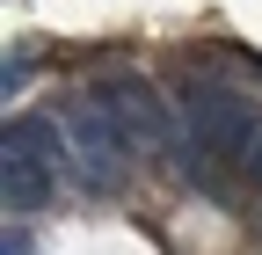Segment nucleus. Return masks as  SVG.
I'll list each match as a JSON object with an SVG mask.
<instances>
[{
	"instance_id": "nucleus-1",
	"label": "nucleus",
	"mask_w": 262,
	"mask_h": 255,
	"mask_svg": "<svg viewBox=\"0 0 262 255\" xmlns=\"http://www.w3.org/2000/svg\"><path fill=\"white\" fill-rule=\"evenodd\" d=\"M175 132H182V168H189L196 182H211L219 161H248L262 117H255V102H241V95L219 88V80H182V95H175Z\"/></svg>"
},
{
	"instance_id": "nucleus-6",
	"label": "nucleus",
	"mask_w": 262,
	"mask_h": 255,
	"mask_svg": "<svg viewBox=\"0 0 262 255\" xmlns=\"http://www.w3.org/2000/svg\"><path fill=\"white\" fill-rule=\"evenodd\" d=\"M248 182H255V197H262V132H255V146H248Z\"/></svg>"
},
{
	"instance_id": "nucleus-3",
	"label": "nucleus",
	"mask_w": 262,
	"mask_h": 255,
	"mask_svg": "<svg viewBox=\"0 0 262 255\" xmlns=\"http://www.w3.org/2000/svg\"><path fill=\"white\" fill-rule=\"evenodd\" d=\"M66 139L51 132V124L37 117H8V132H0V197H8V211H37L51 204L58 189V168H66Z\"/></svg>"
},
{
	"instance_id": "nucleus-4",
	"label": "nucleus",
	"mask_w": 262,
	"mask_h": 255,
	"mask_svg": "<svg viewBox=\"0 0 262 255\" xmlns=\"http://www.w3.org/2000/svg\"><path fill=\"white\" fill-rule=\"evenodd\" d=\"M102 102H110L117 132H124V146L139 153V161H160V153H168L175 110H160V88H153V80H139V73H117V80H102Z\"/></svg>"
},
{
	"instance_id": "nucleus-5",
	"label": "nucleus",
	"mask_w": 262,
	"mask_h": 255,
	"mask_svg": "<svg viewBox=\"0 0 262 255\" xmlns=\"http://www.w3.org/2000/svg\"><path fill=\"white\" fill-rule=\"evenodd\" d=\"M29 73H37V66H29L22 51H8V66H0V95H8V102H15V95L29 88Z\"/></svg>"
},
{
	"instance_id": "nucleus-2",
	"label": "nucleus",
	"mask_w": 262,
	"mask_h": 255,
	"mask_svg": "<svg viewBox=\"0 0 262 255\" xmlns=\"http://www.w3.org/2000/svg\"><path fill=\"white\" fill-rule=\"evenodd\" d=\"M58 139H66L73 182L95 189V197L117 189V175L131 168V146H124V132H117V117H110L102 95H66V102H58Z\"/></svg>"
}]
</instances>
